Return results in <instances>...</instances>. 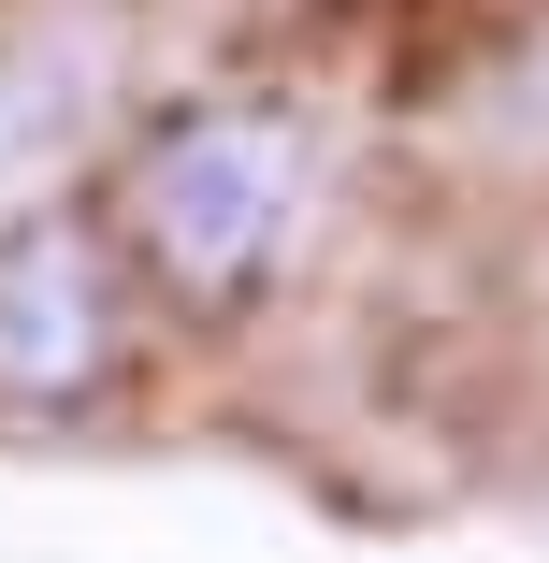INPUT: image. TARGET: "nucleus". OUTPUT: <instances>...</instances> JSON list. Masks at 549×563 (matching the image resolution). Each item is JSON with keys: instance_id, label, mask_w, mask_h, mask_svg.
<instances>
[{"instance_id": "obj_1", "label": "nucleus", "mask_w": 549, "mask_h": 563, "mask_svg": "<svg viewBox=\"0 0 549 563\" xmlns=\"http://www.w3.org/2000/svg\"><path fill=\"white\" fill-rule=\"evenodd\" d=\"M304 202H318V131H304V101L275 87H202L174 101V117L131 145V261L174 289V303H246L289 232H304Z\"/></svg>"}, {"instance_id": "obj_3", "label": "nucleus", "mask_w": 549, "mask_h": 563, "mask_svg": "<svg viewBox=\"0 0 549 563\" xmlns=\"http://www.w3.org/2000/svg\"><path fill=\"white\" fill-rule=\"evenodd\" d=\"M73 117H87L73 44H0V188H15V174H44V159L73 145Z\"/></svg>"}, {"instance_id": "obj_2", "label": "nucleus", "mask_w": 549, "mask_h": 563, "mask_svg": "<svg viewBox=\"0 0 549 563\" xmlns=\"http://www.w3.org/2000/svg\"><path fill=\"white\" fill-rule=\"evenodd\" d=\"M117 362H131L117 246H101L73 202L15 217V232H0V419H73V405L117 390Z\"/></svg>"}]
</instances>
